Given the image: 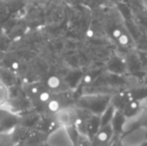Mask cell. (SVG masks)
Instances as JSON below:
<instances>
[{
  "label": "cell",
  "instance_id": "cell-4",
  "mask_svg": "<svg viewBox=\"0 0 147 146\" xmlns=\"http://www.w3.org/2000/svg\"><path fill=\"white\" fill-rule=\"evenodd\" d=\"M114 132L110 124L102 125L99 128L98 132L93 138L92 142L101 143V144H109L113 138H114Z\"/></svg>",
  "mask_w": 147,
  "mask_h": 146
},
{
  "label": "cell",
  "instance_id": "cell-12",
  "mask_svg": "<svg viewBox=\"0 0 147 146\" xmlns=\"http://www.w3.org/2000/svg\"><path fill=\"white\" fill-rule=\"evenodd\" d=\"M38 97L41 102H48L50 100V93L48 91H41L39 92Z\"/></svg>",
  "mask_w": 147,
  "mask_h": 146
},
{
  "label": "cell",
  "instance_id": "cell-1",
  "mask_svg": "<svg viewBox=\"0 0 147 146\" xmlns=\"http://www.w3.org/2000/svg\"><path fill=\"white\" fill-rule=\"evenodd\" d=\"M110 103L111 96L106 94L82 96L78 101V105L82 109L94 115H101Z\"/></svg>",
  "mask_w": 147,
  "mask_h": 146
},
{
  "label": "cell",
  "instance_id": "cell-10",
  "mask_svg": "<svg viewBox=\"0 0 147 146\" xmlns=\"http://www.w3.org/2000/svg\"><path fill=\"white\" fill-rule=\"evenodd\" d=\"M47 107H48V110L52 113H56L58 110L63 108V107H61V103H60V101L58 99H51V98L48 101Z\"/></svg>",
  "mask_w": 147,
  "mask_h": 146
},
{
  "label": "cell",
  "instance_id": "cell-5",
  "mask_svg": "<svg viewBox=\"0 0 147 146\" xmlns=\"http://www.w3.org/2000/svg\"><path fill=\"white\" fill-rule=\"evenodd\" d=\"M101 126L100 121V115H94L90 114L86 121L85 125V136L87 137L89 140L92 141L96 133L98 132L99 128Z\"/></svg>",
  "mask_w": 147,
  "mask_h": 146
},
{
  "label": "cell",
  "instance_id": "cell-8",
  "mask_svg": "<svg viewBox=\"0 0 147 146\" xmlns=\"http://www.w3.org/2000/svg\"><path fill=\"white\" fill-rule=\"evenodd\" d=\"M9 99V90L7 85L0 80V105H3Z\"/></svg>",
  "mask_w": 147,
  "mask_h": 146
},
{
  "label": "cell",
  "instance_id": "cell-7",
  "mask_svg": "<svg viewBox=\"0 0 147 146\" xmlns=\"http://www.w3.org/2000/svg\"><path fill=\"white\" fill-rule=\"evenodd\" d=\"M108 70L114 74H121L125 70V63L118 57H114L108 62Z\"/></svg>",
  "mask_w": 147,
  "mask_h": 146
},
{
  "label": "cell",
  "instance_id": "cell-6",
  "mask_svg": "<svg viewBox=\"0 0 147 146\" xmlns=\"http://www.w3.org/2000/svg\"><path fill=\"white\" fill-rule=\"evenodd\" d=\"M127 123V120L124 117V115L122 114V112L120 110H115L113 117L111 119L110 125L113 129L115 136H120L123 134V132L125 131V125Z\"/></svg>",
  "mask_w": 147,
  "mask_h": 146
},
{
  "label": "cell",
  "instance_id": "cell-3",
  "mask_svg": "<svg viewBox=\"0 0 147 146\" xmlns=\"http://www.w3.org/2000/svg\"><path fill=\"white\" fill-rule=\"evenodd\" d=\"M126 120H132L136 119L142 112V101L139 100L131 99L124 105V107L120 110Z\"/></svg>",
  "mask_w": 147,
  "mask_h": 146
},
{
  "label": "cell",
  "instance_id": "cell-11",
  "mask_svg": "<svg viewBox=\"0 0 147 146\" xmlns=\"http://www.w3.org/2000/svg\"><path fill=\"white\" fill-rule=\"evenodd\" d=\"M117 42L118 44L120 45V46H123V47H128L130 45V43H131V39H130V37L128 34L126 33H122L121 35L117 38Z\"/></svg>",
  "mask_w": 147,
  "mask_h": 146
},
{
  "label": "cell",
  "instance_id": "cell-14",
  "mask_svg": "<svg viewBox=\"0 0 147 146\" xmlns=\"http://www.w3.org/2000/svg\"><path fill=\"white\" fill-rule=\"evenodd\" d=\"M144 101H145V102H146V104H147V97L145 98V100H144Z\"/></svg>",
  "mask_w": 147,
  "mask_h": 146
},
{
  "label": "cell",
  "instance_id": "cell-9",
  "mask_svg": "<svg viewBox=\"0 0 147 146\" xmlns=\"http://www.w3.org/2000/svg\"><path fill=\"white\" fill-rule=\"evenodd\" d=\"M60 85H61V81H60V78L58 76L52 75L47 79V86L50 89H57V88L60 87Z\"/></svg>",
  "mask_w": 147,
  "mask_h": 146
},
{
  "label": "cell",
  "instance_id": "cell-13",
  "mask_svg": "<svg viewBox=\"0 0 147 146\" xmlns=\"http://www.w3.org/2000/svg\"><path fill=\"white\" fill-rule=\"evenodd\" d=\"M11 68L13 69V70H18V69H19V63H18L17 61L12 62L11 63Z\"/></svg>",
  "mask_w": 147,
  "mask_h": 146
},
{
  "label": "cell",
  "instance_id": "cell-2",
  "mask_svg": "<svg viewBox=\"0 0 147 146\" xmlns=\"http://www.w3.org/2000/svg\"><path fill=\"white\" fill-rule=\"evenodd\" d=\"M77 116L78 112L75 109L69 107H63L55 113V122L60 127L69 128V127L74 126Z\"/></svg>",
  "mask_w": 147,
  "mask_h": 146
}]
</instances>
